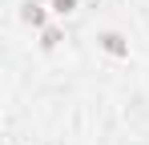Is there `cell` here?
<instances>
[{
	"instance_id": "cell-1",
	"label": "cell",
	"mask_w": 149,
	"mask_h": 145,
	"mask_svg": "<svg viewBox=\"0 0 149 145\" xmlns=\"http://www.w3.org/2000/svg\"><path fill=\"white\" fill-rule=\"evenodd\" d=\"M97 40H101V48H109L113 56H125V52H129V45H125V40L117 36V32H101Z\"/></svg>"
},
{
	"instance_id": "cell-2",
	"label": "cell",
	"mask_w": 149,
	"mask_h": 145,
	"mask_svg": "<svg viewBox=\"0 0 149 145\" xmlns=\"http://www.w3.org/2000/svg\"><path fill=\"white\" fill-rule=\"evenodd\" d=\"M24 20L28 24H45V8L40 4H24Z\"/></svg>"
},
{
	"instance_id": "cell-3",
	"label": "cell",
	"mask_w": 149,
	"mask_h": 145,
	"mask_svg": "<svg viewBox=\"0 0 149 145\" xmlns=\"http://www.w3.org/2000/svg\"><path fill=\"white\" fill-rule=\"evenodd\" d=\"M77 0H52V12H73Z\"/></svg>"
},
{
	"instance_id": "cell-4",
	"label": "cell",
	"mask_w": 149,
	"mask_h": 145,
	"mask_svg": "<svg viewBox=\"0 0 149 145\" xmlns=\"http://www.w3.org/2000/svg\"><path fill=\"white\" fill-rule=\"evenodd\" d=\"M56 40H61V32H56V28H45V48H52Z\"/></svg>"
}]
</instances>
